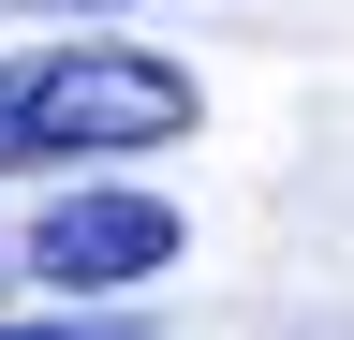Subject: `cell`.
<instances>
[{
  "mask_svg": "<svg viewBox=\"0 0 354 340\" xmlns=\"http://www.w3.org/2000/svg\"><path fill=\"white\" fill-rule=\"evenodd\" d=\"M192 134V74L148 45H44L0 60V178L44 163H104V148H177Z\"/></svg>",
  "mask_w": 354,
  "mask_h": 340,
  "instance_id": "cell-1",
  "label": "cell"
},
{
  "mask_svg": "<svg viewBox=\"0 0 354 340\" xmlns=\"http://www.w3.org/2000/svg\"><path fill=\"white\" fill-rule=\"evenodd\" d=\"M0 340H133V325H88V311H74V325H0Z\"/></svg>",
  "mask_w": 354,
  "mask_h": 340,
  "instance_id": "cell-3",
  "label": "cell"
},
{
  "mask_svg": "<svg viewBox=\"0 0 354 340\" xmlns=\"http://www.w3.org/2000/svg\"><path fill=\"white\" fill-rule=\"evenodd\" d=\"M0 15H30V0H0Z\"/></svg>",
  "mask_w": 354,
  "mask_h": 340,
  "instance_id": "cell-4",
  "label": "cell"
},
{
  "mask_svg": "<svg viewBox=\"0 0 354 340\" xmlns=\"http://www.w3.org/2000/svg\"><path fill=\"white\" fill-rule=\"evenodd\" d=\"M162 267H177V207L162 193H59L30 222V281H59V296H133Z\"/></svg>",
  "mask_w": 354,
  "mask_h": 340,
  "instance_id": "cell-2",
  "label": "cell"
}]
</instances>
